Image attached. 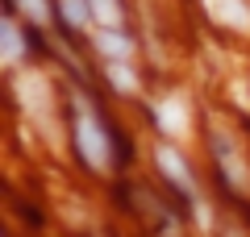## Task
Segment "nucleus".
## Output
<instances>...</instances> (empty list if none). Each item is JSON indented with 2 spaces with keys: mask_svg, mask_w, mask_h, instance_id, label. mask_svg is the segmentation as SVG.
Wrapping results in <instances>:
<instances>
[{
  "mask_svg": "<svg viewBox=\"0 0 250 237\" xmlns=\"http://www.w3.org/2000/svg\"><path fill=\"white\" fill-rule=\"evenodd\" d=\"M213 150H217V158H221V167H225V179H233L238 187H246V171H242L238 154L229 150V141H225L221 133H213Z\"/></svg>",
  "mask_w": 250,
  "mask_h": 237,
  "instance_id": "nucleus-3",
  "label": "nucleus"
},
{
  "mask_svg": "<svg viewBox=\"0 0 250 237\" xmlns=\"http://www.w3.org/2000/svg\"><path fill=\"white\" fill-rule=\"evenodd\" d=\"M4 54H9V59H21V38H17L13 25H4Z\"/></svg>",
  "mask_w": 250,
  "mask_h": 237,
  "instance_id": "nucleus-10",
  "label": "nucleus"
},
{
  "mask_svg": "<svg viewBox=\"0 0 250 237\" xmlns=\"http://www.w3.org/2000/svg\"><path fill=\"white\" fill-rule=\"evenodd\" d=\"M21 9H25L29 17H34V21H46V17H50V9H46V0H21Z\"/></svg>",
  "mask_w": 250,
  "mask_h": 237,
  "instance_id": "nucleus-11",
  "label": "nucleus"
},
{
  "mask_svg": "<svg viewBox=\"0 0 250 237\" xmlns=\"http://www.w3.org/2000/svg\"><path fill=\"white\" fill-rule=\"evenodd\" d=\"M108 75H113V83H117L121 92H134V75L125 71V62H113V67H108Z\"/></svg>",
  "mask_w": 250,
  "mask_h": 237,
  "instance_id": "nucleus-9",
  "label": "nucleus"
},
{
  "mask_svg": "<svg viewBox=\"0 0 250 237\" xmlns=\"http://www.w3.org/2000/svg\"><path fill=\"white\" fill-rule=\"evenodd\" d=\"M208 13H213L217 21H225V25H246L250 13L242 0H208Z\"/></svg>",
  "mask_w": 250,
  "mask_h": 237,
  "instance_id": "nucleus-4",
  "label": "nucleus"
},
{
  "mask_svg": "<svg viewBox=\"0 0 250 237\" xmlns=\"http://www.w3.org/2000/svg\"><path fill=\"white\" fill-rule=\"evenodd\" d=\"M159 167H163V175H167V179H171V183H175L184 196H192V171L184 167V158H179L175 150H167V146L159 150Z\"/></svg>",
  "mask_w": 250,
  "mask_h": 237,
  "instance_id": "nucleus-2",
  "label": "nucleus"
},
{
  "mask_svg": "<svg viewBox=\"0 0 250 237\" xmlns=\"http://www.w3.org/2000/svg\"><path fill=\"white\" fill-rule=\"evenodd\" d=\"M96 46L104 54H113V62H121L125 54H129V42H125L121 34H108V29H104V34H96Z\"/></svg>",
  "mask_w": 250,
  "mask_h": 237,
  "instance_id": "nucleus-7",
  "label": "nucleus"
},
{
  "mask_svg": "<svg viewBox=\"0 0 250 237\" xmlns=\"http://www.w3.org/2000/svg\"><path fill=\"white\" fill-rule=\"evenodd\" d=\"M59 9H62V17L71 21V29H83L92 21V9H88V0H59Z\"/></svg>",
  "mask_w": 250,
  "mask_h": 237,
  "instance_id": "nucleus-6",
  "label": "nucleus"
},
{
  "mask_svg": "<svg viewBox=\"0 0 250 237\" xmlns=\"http://www.w3.org/2000/svg\"><path fill=\"white\" fill-rule=\"evenodd\" d=\"M75 141H80V154L88 158L92 167H100V162H104L108 141H104V129H100L92 117H80V121H75Z\"/></svg>",
  "mask_w": 250,
  "mask_h": 237,
  "instance_id": "nucleus-1",
  "label": "nucleus"
},
{
  "mask_svg": "<svg viewBox=\"0 0 250 237\" xmlns=\"http://www.w3.org/2000/svg\"><path fill=\"white\" fill-rule=\"evenodd\" d=\"M159 121H163V129H171V133H184V108L171 100V104H163L159 108Z\"/></svg>",
  "mask_w": 250,
  "mask_h": 237,
  "instance_id": "nucleus-8",
  "label": "nucleus"
},
{
  "mask_svg": "<svg viewBox=\"0 0 250 237\" xmlns=\"http://www.w3.org/2000/svg\"><path fill=\"white\" fill-rule=\"evenodd\" d=\"M88 9H92V17H100L104 29L121 25V4H117V0H88Z\"/></svg>",
  "mask_w": 250,
  "mask_h": 237,
  "instance_id": "nucleus-5",
  "label": "nucleus"
}]
</instances>
